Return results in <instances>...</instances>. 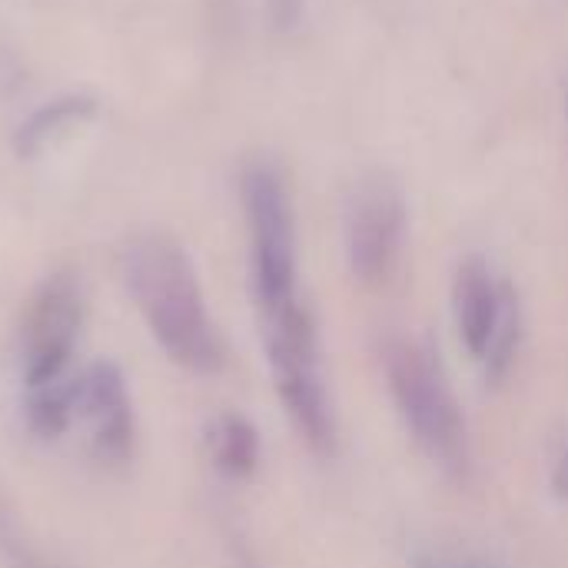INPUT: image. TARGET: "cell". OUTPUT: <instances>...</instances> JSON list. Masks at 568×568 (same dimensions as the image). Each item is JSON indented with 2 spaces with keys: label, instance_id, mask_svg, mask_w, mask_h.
<instances>
[{
  "label": "cell",
  "instance_id": "obj_1",
  "mask_svg": "<svg viewBox=\"0 0 568 568\" xmlns=\"http://www.w3.org/2000/svg\"><path fill=\"white\" fill-rule=\"evenodd\" d=\"M123 273L136 310L166 356L193 373H213L223 349L183 246L156 233L140 236L123 256Z\"/></svg>",
  "mask_w": 568,
  "mask_h": 568
},
{
  "label": "cell",
  "instance_id": "obj_2",
  "mask_svg": "<svg viewBox=\"0 0 568 568\" xmlns=\"http://www.w3.org/2000/svg\"><path fill=\"white\" fill-rule=\"evenodd\" d=\"M386 379L423 453L446 469H463L469 459L466 419L439 363L416 343H389Z\"/></svg>",
  "mask_w": 568,
  "mask_h": 568
},
{
  "label": "cell",
  "instance_id": "obj_3",
  "mask_svg": "<svg viewBox=\"0 0 568 568\" xmlns=\"http://www.w3.org/2000/svg\"><path fill=\"white\" fill-rule=\"evenodd\" d=\"M260 320H263V343H266L273 383L280 389V399L293 426L313 449L329 453L336 426H333V409L320 373L316 333L306 306L296 303L276 313H260Z\"/></svg>",
  "mask_w": 568,
  "mask_h": 568
},
{
  "label": "cell",
  "instance_id": "obj_4",
  "mask_svg": "<svg viewBox=\"0 0 568 568\" xmlns=\"http://www.w3.org/2000/svg\"><path fill=\"white\" fill-rule=\"evenodd\" d=\"M243 206L260 313L296 306V226L283 176L266 163H253L243 173Z\"/></svg>",
  "mask_w": 568,
  "mask_h": 568
},
{
  "label": "cell",
  "instance_id": "obj_5",
  "mask_svg": "<svg viewBox=\"0 0 568 568\" xmlns=\"http://www.w3.org/2000/svg\"><path fill=\"white\" fill-rule=\"evenodd\" d=\"M453 310L459 339L473 359L486 363V376L499 379L519 343V303L509 283H503L489 263L466 260L456 273Z\"/></svg>",
  "mask_w": 568,
  "mask_h": 568
},
{
  "label": "cell",
  "instance_id": "obj_6",
  "mask_svg": "<svg viewBox=\"0 0 568 568\" xmlns=\"http://www.w3.org/2000/svg\"><path fill=\"white\" fill-rule=\"evenodd\" d=\"M83 303L70 273L50 276L30 300L20 329V369L30 393L63 383V369L80 336Z\"/></svg>",
  "mask_w": 568,
  "mask_h": 568
},
{
  "label": "cell",
  "instance_id": "obj_7",
  "mask_svg": "<svg viewBox=\"0 0 568 568\" xmlns=\"http://www.w3.org/2000/svg\"><path fill=\"white\" fill-rule=\"evenodd\" d=\"M406 213L399 193L376 180L356 190L349 213H346V253L349 266L363 283H383L403 246Z\"/></svg>",
  "mask_w": 568,
  "mask_h": 568
},
{
  "label": "cell",
  "instance_id": "obj_8",
  "mask_svg": "<svg viewBox=\"0 0 568 568\" xmlns=\"http://www.w3.org/2000/svg\"><path fill=\"white\" fill-rule=\"evenodd\" d=\"M80 423L103 459H123L133 443V409L123 376L110 363L90 366L67 383V426Z\"/></svg>",
  "mask_w": 568,
  "mask_h": 568
},
{
  "label": "cell",
  "instance_id": "obj_9",
  "mask_svg": "<svg viewBox=\"0 0 568 568\" xmlns=\"http://www.w3.org/2000/svg\"><path fill=\"white\" fill-rule=\"evenodd\" d=\"M213 453L216 463L233 473V476H246L256 466V433L240 419V416H223L213 426Z\"/></svg>",
  "mask_w": 568,
  "mask_h": 568
},
{
  "label": "cell",
  "instance_id": "obj_10",
  "mask_svg": "<svg viewBox=\"0 0 568 568\" xmlns=\"http://www.w3.org/2000/svg\"><path fill=\"white\" fill-rule=\"evenodd\" d=\"M552 486L556 493L568 499V443H562L559 456H556V466H552Z\"/></svg>",
  "mask_w": 568,
  "mask_h": 568
},
{
  "label": "cell",
  "instance_id": "obj_11",
  "mask_svg": "<svg viewBox=\"0 0 568 568\" xmlns=\"http://www.w3.org/2000/svg\"><path fill=\"white\" fill-rule=\"evenodd\" d=\"M423 568H473V566H466V562H459V559H429V562H423Z\"/></svg>",
  "mask_w": 568,
  "mask_h": 568
}]
</instances>
